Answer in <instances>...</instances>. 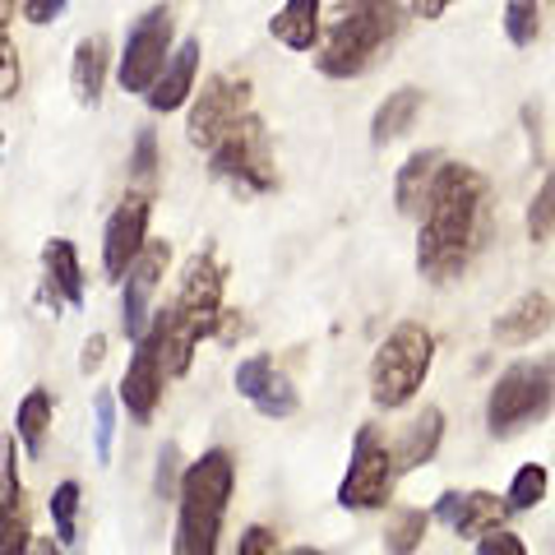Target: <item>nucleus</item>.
Segmentation results:
<instances>
[{
  "label": "nucleus",
  "instance_id": "cd10ccee",
  "mask_svg": "<svg viewBox=\"0 0 555 555\" xmlns=\"http://www.w3.org/2000/svg\"><path fill=\"white\" fill-rule=\"evenodd\" d=\"M542 33V5L537 0H509L505 5V38L509 47H532Z\"/></svg>",
  "mask_w": 555,
  "mask_h": 555
},
{
  "label": "nucleus",
  "instance_id": "bb28decb",
  "mask_svg": "<svg viewBox=\"0 0 555 555\" xmlns=\"http://www.w3.org/2000/svg\"><path fill=\"white\" fill-rule=\"evenodd\" d=\"M430 518H436V514H426V509H403V514H393V524H389V532H385V551H393V555L416 551V546H422V537H426Z\"/></svg>",
  "mask_w": 555,
  "mask_h": 555
},
{
  "label": "nucleus",
  "instance_id": "72a5a7b5",
  "mask_svg": "<svg viewBox=\"0 0 555 555\" xmlns=\"http://www.w3.org/2000/svg\"><path fill=\"white\" fill-rule=\"evenodd\" d=\"M477 555H528V546L518 542L514 532H505V528H495V532H486V537H477Z\"/></svg>",
  "mask_w": 555,
  "mask_h": 555
},
{
  "label": "nucleus",
  "instance_id": "a211bd4d",
  "mask_svg": "<svg viewBox=\"0 0 555 555\" xmlns=\"http://www.w3.org/2000/svg\"><path fill=\"white\" fill-rule=\"evenodd\" d=\"M440 167H444V153H440V149H416L412 158H408L403 167H398V177H393V199H398V214L422 222V214H426V199H430V190H436Z\"/></svg>",
  "mask_w": 555,
  "mask_h": 555
},
{
  "label": "nucleus",
  "instance_id": "7c9ffc66",
  "mask_svg": "<svg viewBox=\"0 0 555 555\" xmlns=\"http://www.w3.org/2000/svg\"><path fill=\"white\" fill-rule=\"evenodd\" d=\"M112 436H116V403H112V393H98L93 398V449H98V463H112Z\"/></svg>",
  "mask_w": 555,
  "mask_h": 555
},
{
  "label": "nucleus",
  "instance_id": "a878e982",
  "mask_svg": "<svg viewBox=\"0 0 555 555\" xmlns=\"http://www.w3.org/2000/svg\"><path fill=\"white\" fill-rule=\"evenodd\" d=\"M546 486H551V473L542 463H524L514 473V481H509V505H514V514H528V509H537L546 500Z\"/></svg>",
  "mask_w": 555,
  "mask_h": 555
},
{
  "label": "nucleus",
  "instance_id": "423d86ee",
  "mask_svg": "<svg viewBox=\"0 0 555 555\" xmlns=\"http://www.w3.org/2000/svg\"><path fill=\"white\" fill-rule=\"evenodd\" d=\"M551 408H555V357L514 361L491 385V398H486V430L495 440H514L528 426L546 422Z\"/></svg>",
  "mask_w": 555,
  "mask_h": 555
},
{
  "label": "nucleus",
  "instance_id": "9b49d317",
  "mask_svg": "<svg viewBox=\"0 0 555 555\" xmlns=\"http://www.w3.org/2000/svg\"><path fill=\"white\" fill-rule=\"evenodd\" d=\"M163 389H167V361H163L158 334L149 328V334L134 343V357H130L126 375H120V403H126L134 426L153 422V412L163 403Z\"/></svg>",
  "mask_w": 555,
  "mask_h": 555
},
{
  "label": "nucleus",
  "instance_id": "e433bc0d",
  "mask_svg": "<svg viewBox=\"0 0 555 555\" xmlns=\"http://www.w3.org/2000/svg\"><path fill=\"white\" fill-rule=\"evenodd\" d=\"M65 10V0H24V20L28 24H51V20H56V14Z\"/></svg>",
  "mask_w": 555,
  "mask_h": 555
},
{
  "label": "nucleus",
  "instance_id": "7ed1b4c3",
  "mask_svg": "<svg viewBox=\"0 0 555 555\" xmlns=\"http://www.w3.org/2000/svg\"><path fill=\"white\" fill-rule=\"evenodd\" d=\"M403 24L398 0H334L315 42V69L324 79H361L403 38Z\"/></svg>",
  "mask_w": 555,
  "mask_h": 555
},
{
  "label": "nucleus",
  "instance_id": "20e7f679",
  "mask_svg": "<svg viewBox=\"0 0 555 555\" xmlns=\"http://www.w3.org/2000/svg\"><path fill=\"white\" fill-rule=\"evenodd\" d=\"M236 491V463L228 449H208L181 473V509H177V537L171 551L177 555H214L222 537V518H228Z\"/></svg>",
  "mask_w": 555,
  "mask_h": 555
},
{
  "label": "nucleus",
  "instance_id": "4be33fe9",
  "mask_svg": "<svg viewBox=\"0 0 555 555\" xmlns=\"http://www.w3.org/2000/svg\"><path fill=\"white\" fill-rule=\"evenodd\" d=\"M269 33H273V42H283L292 51H315L324 33L320 0H283V10L269 20Z\"/></svg>",
  "mask_w": 555,
  "mask_h": 555
},
{
  "label": "nucleus",
  "instance_id": "4c0bfd02",
  "mask_svg": "<svg viewBox=\"0 0 555 555\" xmlns=\"http://www.w3.org/2000/svg\"><path fill=\"white\" fill-rule=\"evenodd\" d=\"M102 361H107V334H93L89 343H83V357H79V371L83 375H93Z\"/></svg>",
  "mask_w": 555,
  "mask_h": 555
},
{
  "label": "nucleus",
  "instance_id": "473e14b6",
  "mask_svg": "<svg viewBox=\"0 0 555 555\" xmlns=\"http://www.w3.org/2000/svg\"><path fill=\"white\" fill-rule=\"evenodd\" d=\"M0 65H5V79H0V98L14 102V98H20V56H14L10 33H0Z\"/></svg>",
  "mask_w": 555,
  "mask_h": 555
},
{
  "label": "nucleus",
  "instance_id": "f3484780",
  "mask_svg": "<svg viewBox=\"0 0 555 555\" xmlns=\"http://www.w3.org/2000/svg\"><path fill=\"white\" fill-rule=\"evenodd\" d=\"M195 75H199V38H185L177 51H171V61H167L163 75H158V83L144 93L149 107L158 112V116L185 107V98L195 93Z\"/></svg>",
  "mask_w": 555,
  "mask_h": 555
},
{
  "label": "nucleus",
  "instance_id": "6e6552de",
  "mask_svg": "<svg viewBox=\"0 0 555 555\" xmlns=\"http://www.w3.org/2000/svg\"><path fill=\"white\" fill-rule=\"evenodd\" d=\"M398 449L385 444L379 426H361L357 440H352V459H347V473L338 481V505L343 509H357V514H371V509H385L393 500V481H398Z\"/></svg>",
  "mask_w": 555,
  "mask_h": 555
},
{
  "label": "nucleus",
  "instance_id": "5701e85b",
  "mask_svg": "<svg viewBox=\"0 0 555 555\" xmlns=\"http://www.w3.org/2000/svg\"><path fill=\"white\" fill-rule=\"evenodd\" d=\"M440 440H444V412H440V408H426V412L403 430V440L393 444V449H398V467H403V473H412V467L430 463V459H436V449H440Z\"/></svg>",
  "mask_w": 555,
  "mask_h": 555
},
{
  "label": "nucleus",
  "instance_id": "39448f33",
  "mask_svg": "<svg viewBox=\"0 0 555 555\" xmlns=\"http://www.w3.org/2000/svg\"><path fill=\"white\" fill-rule=\"evenodd\" d=\"M430 366H436V334L416 320L393 324L371 357V403L385 412L408 408L416 389L426 385Z\"/></svg>",
  "mask_w": 555,
  "mask_h": 555
},
{
  "label": "nucleus",
  "instance_id": "58836bf2",
  "mask_svg": "<svg viewBox=\"0 0 555 555\" xmlns=\"http://www.w3.org/2000/svg\"><path fill=\"white\" fill-rule=\"evenodd\" d=\"M449 5H454V0H412V20H440V14L449 10Z\"/></svg>",
  "mask_w": 555,
  "mask_h": 555
},
{
  "label": "nucleus",
  "instance_id": "412c9836",
  "mask_svg": "<svg viewBox=\"0 0 555 555\" xmlns=\"http://www.w3.org/2000/svg\"><path fill=\"white\" fill-rule=\"evenodd\" d=\"M422 107H426V93L416 89V83H403V89H393V93L375 107V116H371V144L385 149V144H393V139H403V134L416 126Z\"/></svg>",
  "mask_w": 555,
  "mask_h": 555
},
{
  "label": "nucleus",
  "instance_id": "b1692460",
  "mask_svg": "<svg viewBox=\"0 0 555 555\" xmlns=\"http://www.w3.org/2000/svg\"><path fill=\"white\" fill-rule=\"evenodd\" d=\"M51 416H56V408H51V393L47 389H28L20 412H14V436L24 440V449L33 459L42 454L47 444V430H51Z\"/></svg>",
  "mask_w": 555,
  "mask_h": 555
},
{
  "label": "nucleus",
  "instance_id": "f8f14e48",
  "mask_svg": "<svg viewBox=\"0 0 555 555\" xmlns=\"http://www.w3.org/2000/svg\"><path fill=\"white\" fill-rule=\"evenodd\" d=\"M149 218H153V199L144 195V190L126 195L116 214L107 218V232H102V269H107V278L130 273L139 250L149 246Z\"/></svg>",
  "mask_w": 555,
  "mask_h": 555
},
{
  "label": "nucleus",
  "instance_id": "c85d7f7f",
  "mask_svg": "<svg viewBox=\"0 0 555 555\" xmlns=\"http://www.w3.org/2000/svg\"><path fill=\"white\" fill-rule=\"evenodd\" d=\"M555 236V177H546L542 181V190L532 195V204H528V241H551Z\"/></svg>",
  "mask_w": 555,
  "mask_h": 555
},
{
  "label": "nucleus",
  "instance_id": "6ab92c4d",
  "mask_svg": "<svg viewBox=\"0 0 555 555\" xmlns=\"http://www.w3.org/2000/svg\"><path fill=\"white\" fill-rule=\"evenodd\" d=\"M42 278H47V301L61 306H83V269H79V250L75 241L51 236L42 246Z\"/></svg>",
  "mask_w": 555,
  "mask_h": 555
},
{
  "label": "nucleus",
  "instance_id": "c9c22d12",
  "mask_svg": "<svg viewBox=\"0 0 555 555\" xmlns=\"http://www.w3.org/2000/svg\"><path fill=\"white\" fill-rule=\"evenodd\" d=\"M181 449L177 444H163V454H158V495H167L171 491V481H177V473H181Z\"/></svg>",
  "mask_w": 555,
  "mask_h": 555
},
{
  "label": "nucleus",
  "instance_id": "dca6fc26",
  "mask_svg": "<svg viewBox=\"0 0 555 555\" xmlns=\"http://www.w3.org/2000/svg\"><path fill=\"white\" fill-rule=\"evenodd\" d=\"M551 324H555V301L546 292H528V297H518L505 315L491 324V338L500 347H528V343L542 338Z\"/></svg>",
  "mask_w": 555,
  "mask_h": 555
},
{
  "label": "nucleus",
  "instance_id": "f257e3e1",
  "mask_svg": "<svg viewBox=\"0 0 555 555\" xmlns=\"http://www.w3.org/2000/svg\"><path fill=\"white\" fill-rule=\"evenodd\" d=\"M491 236V185L477 167L444 163L416 228V273L430 283H454L473 269Z\"/></svg>",
  "mask_w": 555,
  "mask_h": 555
},
{
  "label": "nucleus",
  "instance_id": "2f4dec72",
  "mask_svg": "<svg viewBox=\"0 0 555 555\" xmlns=\"http://www.w3.org/2000/svg\"><path fill=\"white\" fill-rule=\"evenodd\" d=\"M130 177L134 181H153L158 177V134L149 126L134 134V149H130Z\"/></svg>",
  "mask_w": 555,
  "mask_h": 555
},
{
  "label": "nucleus",
  "instance_id": "393cba45",
  "mask_svg": "<svg viewBox=\"0 0 555 555\" xmlns=\"http://www.w3.org/2000/svg\"><path fill=\"white\" fill-rule=\"evenodd\" d=\"M79 481H61L51 491V524H56L61 546H79Z\"/></svg>",
  "mask_w": 555,
  "mask_h": 555
},
{
  "label": "nucleus",
  "instance_id": "aec40b11",
  "mask_svg": "<svg viewBox=\"0 0 555 555\" xmlns=\"http://www.w3.org/2000/svg\"><path fill=\"white\" fill-rule=\"evenodd\" d=\"M107 61H112V42L93 33V38H79L75 61H69V89H75L79 107H98L102 83H107Z\"/></svg>",
  "mask_w": 555,
  "mask_h": 555
},
{
  "label": "nucleus",
  "instance_id": "0eeeda50",
  "mask_svg": "<svg viewBox=\"0 0 555 555\" xmlns=\"http://www.w3.org/2000/svg\"><path fill=\"white\" fill-rule=\"evenodd\" d=\"M208 171L214 181H228L241 195H269L278 185V171H273V153H269V130L255 112L232 126L228 134L208 149Z\"/></svg>",
  "mask_w": 555,
  "mask_h": 555
},
{
  "label": "nucleus",
  "instance_id": "f704fd0d",
  "mask_svg": "<svg viewBox=\"0 0 555 555\" xmlns=\"http://www.w3.org/2000/svg\"><path fill=\"white\" fill-rule=\"evenodd\" d=\"M236 555H278V537H273L264 524H255V528L241 532Z\"/></svg>",
  "mask_w": 555,
  "mask_h": 555
},
{
  "label": "nucleus",
  "instance_id": "1a4fd4ad",
  "mask_svg": "<svg viewBox=\"0 0 555 555\" xmlns=\"http://www.w3.org/2000/svg\"><path fill=\"white\" fill-rule=\"evenodd\" d=\"M171 33H177V24H171L167 5H153V10L139 14L126 33V51H120V69H116L120 89L149 93L153 83H158V75L171 61Z\"/></svg>",
  "mask_w": 555,
  "mask_h": 555
},
{
  "label": "nucleus",
  "instance_id": "c756f323",
  "mask_svg": "<svg viewBox=\"0 0 555 555\" xmlns=\"http://www.w3.org/2000/svg\"><path fill=\"white\" fill-rule=\"evenodd\" d=\"M20 436L5 440V463H0V514L24 509V486H20Z\"/></svg>",
  "mask_w": 555,
  "mask_h": 555
},
{
  "label": "nucleus",
  "instance_id": "ddd939ff",
  "mask_svg": "<svg viewBox=\"0 0 555 555\" xmlns=\"http://www.w3.org/2000/svg\"><path fill=\"white\" fill-rule=\"evenodd\" d=\"M167 259H171V246L167 241H149L144 250H139V259L130 264V283H126V297H120V334H126L130 343H139L149 334V301H153V292H158L163 283V269H167Z\"/></svg>",
  "mask_w": 555,
  "mask_h": 555
},
{
  "label": "nucleus",
  "instance_id": "f03ea898",
  "mask_svg": "<svg viewBox=\"0 0 555 555\" xmlns=\"http://www.w3.org/2000/svg\"><path fill=\"white\" fill-rule=\"evenodd\" d=\"M222 292H228V269H222V259L208 246L195 250L181 264L171 301L149 324L163 343L167 375H185L190 361H195V347L204 338H222V324L232 315V310L222 306Z\"/></svg>",
  "mask_w": 555,
  "mask_h": 555
},
{
  "label": "nucleus",
  "instance_id": "9d476101",
  "mask_svg": "<svg viewBox=\"0 0 555 555\" xmlns=\"http://www.w3.org/2000/svg\"><path fill=\"white\" fill-rule=\"evenodd\" d=\"M250 79L246 75H214L204 83V93L195 98V107H190L185 116V134L195 149H214L222 134H228L232 126H241V120L250 116Z\"/></svg>",
  "mask_w": 555,
  "mask_h": 555
},
{
  "label": "nucleus",
  "instance_id": "2eb2a0df",
  "mask_svg": "<svg viewBox=\"0 0 555 555\" xmlns=\"http://www.w3.org/2000/svg\"><path fill=\"white\" fill-rule=\"evenodd\" d=\"M430 514H436V524H444L459 537H486V532L505 528L514 505H509V495L500 500L495 491H444Z\"/></svg>",
  "mask_w": 555,
  "mask_h": 555
},
{
  "label": "nucleus",
  "instance_id": "4468645a",
  "mask_svg": "<svg viewBox=\"0 0 555 555\" xmlns=\"http://www.w3.org/2000/svg\"><path fill=\"white\" fill-rule=\"evenodd\" d=\"M236 393L246 398V403L259 412V416H269V422H283V416H292L301 408V398H297V389H292V379L287 375H278V366H273V357H246L236 366Z\"/></svg>",
  "mask_w": 555,
  "mask_h": 555
}]
</instances>
